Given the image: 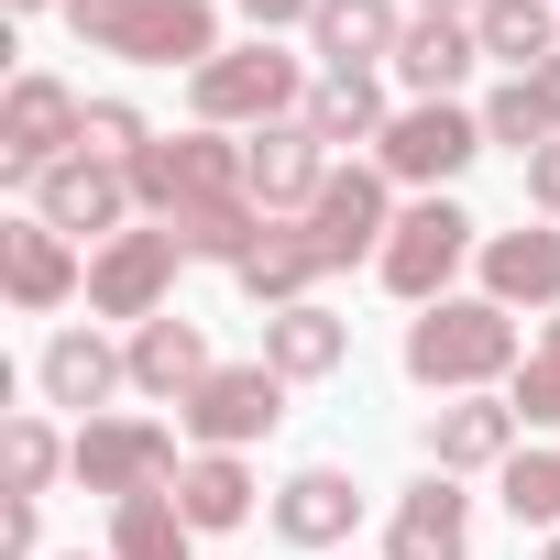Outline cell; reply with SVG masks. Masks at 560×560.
Here are the masks:
<instances>
[{
  "mask_svg": "<svg viewBox=\"0 0 560 560\" xmlns=\"http://www.w3.org/2000/svg\"><path fill=\"white\" fill-rule=\"evenodd\" d=\"M407 374L429 396H494V385H516V319L494 298H440L407 319Z\"/></svg>",
  "mask_w": 560,
  "mask_h": 560,
  "instance_id": "obj_1",
  "label": "cell"
},
{
  "mask_svg": "<svg viewBox=\"0 0 560 560\" xmlns=\"http://www.w3.org/2000/svg\"><path fill=\"white\" fill-rule=\"evenodd\" d=\"M67 23H78V45H100V56H121V67H209L220 56V12L209 0H67Z\"/></svg>",
  "mask_w": 560,
  "mask_h": 560,
  "instance_id": "obj_2",
  "label": "cell"
},
{
  "mask_svg": "<svg viewBox=\"0 0 560 560\" xmlns=\"http://www.w3.org/2000/svg\"><path fill=\"white\" fill-rule=\"evenodd\" d=\"M187 100H198V132H264V121H298L308 110V67L275 45V34H253V45L209 56L187 78Z\"/></svg>",
  "mask_w": 560,
  "mask_h": 560,
  "instance_id": "obj_3",
  "label": "cell"
},
{
  "mask_svg": "<svg viewBox=\"0 0 560 560\" xmlns=\"http://www.w3.org/2000/svg\"><path fill=\"white\" fill-rule=\"evenodd\" d=\"M132 198L154 220H187V209H220V198H253L242 187V143L231 132H154L132 154Z\"/></svg>",
  "mask_w": 560,
  "mask_h": 560,
  "instance_id": "obj_4",
  "label": "cell"
},
{
  "mask_svg": "<svg viewBox=\"0 0 560 560\" xmlns=\"http://www.w3.org/2000/svg\"><path fill=\"white\" fill-rule=\"evenodd\" d=\"M483 253V231H472V209H451V198H418V209H396V231H385V253H374V275L407 298V308H440L451 298V275Z\"/></svg>",
  "mask_w": 560,
  "mask_h": 560,
  "instance_id": "obj_5",
  "label": "cell"
},
{
  "mask_svg": "<svg viewBox=\"0 0 560 560\" xmlns=\"http://www.w3.org/2000/svg\"><path fill=\"white\" fill-rule=\"evenodd\" d=\"M483 154V110H462V100H407L396 121H385V143H374V165L396 176V187H451L462 165Z\"/></svg>",
  "mask_w": 560,
  "mask_h": 560,
  "instance_id": "obj_6",
  "label": "cell"
},
{
  "mask_svg": "<svg viewBox=\"0 0 560 560\" xmlns=\"http://www.w3.org/2000/svg\"><path fill=\"white\" fill-rule=\"evenodd\" d=\"M275 418H287V374H275L264 352H253V363H220V374L176 407V429H187L198 451H253V440H275Z\"/></svg>",
  "mask_w": 560,
  "mask_h": 560,
  "instance_id": "obj_7",
  "label": "cell"
},
{
  "mask_svg": "<svg viewBox=\"0 0 560 560\" xmlns=\"http://www.w3.org/2000/svg\"><path fill=\"white\" fill-rule=\"evenodd\" d=\"M78 132H89V100L67 89V78H12V100H0V176H56L67 154H78Z\"/></svg>",
  "mask_w": 560,
  "mask_h": 560,
  "instance_id": "obj_8",
  "label": "cell"
},
{
  "mask_svg": "<svg viewBox=\"0 0 560 560\" xmlns=\"http://www.w3.org/2000/svg\"><path fill=\"white\" fill-rule=\"evenodd\" d=\"M176 264H187V242L154 220V231H121V242H100L89 253V308L100 319H165V287H176Z\"/></svg>",
  "mask_w": 560,
  "mask_h": 560,
  "instance_id": "obj_9",
  "label": "cell"
},
{
  "mask_svg": "<svg viewBox=\"0 0 560 560\" xmlns=\"http://www.w3.org/2000/svg\"><path fill=\"white\" fill-rule=\"evenodd\" d=\"M187 462H176V429H154V418H89L78 429V483L89 494H154V483H176Z\"/></svg>",
  "mask_w": 560,
  "mask_h": 560,
  "instance_id": "obj_10",
  "label": "cell"
},
{
  "mask_svg": "<svg viewBox=\"0 0 560 560\" xmlns=\"http://www.w3.org/2000/svg\"><path fill=\"white\" fill-rule=\"evenodd\" d=\"M242 187L275 220H308V198L330 187V143L308 121H264V132H242Z\"/></svg>",
  "mask_w": 560,
  "mask_h": 560,
  "instance_id": "obj_11",
  "label": "cell"
},
{
  "mask_svg": "<svg viewBox=\"0 0 560 560\" xmlns=\"http://www.w3.org/2000/svg\"><path fill=\"white\" fill-rule=\"evenodd\" d=\"M132 165H100V154H67L56 176H34V220H56V231H89V242H121L132 231Z\"/></svg>",
  "mask_w": 560,
  "mask_h": 560,
  "instance_id": "obj_12",
  "label": "cell"
},
{
  "mask_svg": "<svg viewBox=\"0 0 560 560\" xmlns=\"http://www.w3.org/2000/svg\"><path fill=\"white\" fill-rule=\"evenodd\" d=\"M385 165H330V187L308 198V242L330 253V275L341 264H363V253H385V231H396V209H385Z\"/></svg>",
  "mask_w": 560,
  "mask_h": 560,
  "instance_id": "obj_13",
  "label": "cell"
},
{
  "mask_svg": "<svg viewBox=\"0 0 560 560\" xmlns=\"http://www.w3.org/2000/svg\"><path fill=\"white\" fill-rule=\"evenodd\" d=\"M516 407L505 396H451V407H429L418 418V451H429V472H505L516 462Z\"/></svg>",
  "mask_w": 560,
  "mask_h": 560,
  "instance_id": "obj_14",
  "label": "cell"
},
{
  "mask_svg": "<svg viewBox=\"0 0 560 560\" xmlns=\"http://www.w3.org/2000/svg\"><path fill=\"white\" fill-rule=\"evenodd\" d=\"M0 287H12L23 319H45V308H67L89 287V264H78V242L56 220H0Z\"/></svg>",
  "mask_w": 560,
  "mask_h": 560,
  "instance_id": "obj_15",
  "label": "cell"
},
{
  "mask_svg": "<svg viewBox=\"0 0 560 560\" xmlns=\"http://www.w3.org/2000/svg\"><path fill=\"white\" fill-rule=\"evenodd\" d=\"M385 560H472V494L451 472H418L385 516Z\"/></svg>",
  "mask_w": 560,
  "mask_h": 560,
  "instance_id": "obj_16",
  "label": "cell"
},
{
  "mask_svg": "<svg viewBox=\"0 0 560 560\" xmlns=\"http://www.w3.org/2000/svg\"><path fill=\"white\" fill-rule=\"evenodd\" d=\"M352 527H363V483L341 462H308V472L275 483V538L287 549H341Z\"/></svg>",
  "mask_w": 560,
  "mask_h": 560,
  "instance_id": "obj_17",
  "label": "cell"
},
{
  "mask_svg": "<svg viewBox=\"0 0 560 560\" xmlns=\"http://www.w3.org/2000/svg\"><path fill=\"white\" fill-rule=\"evenodd\" d=\"M308 45H319L330 78H374V67H396L407 12H396V0H319V12H308Z\"/></svg>",
  "mask_w": 560,
  "mask_h": 560,
  "instance_id": "obj_18",
  "label": "cell"
},
{
  "mask_svg": "<svg viewBox=\"0 0 560 560\" xmlns=\"http://www.w3.org/2000/svg\"><path fill=\"white\" fill-rule=\"evenodd\" d=\"M264 363L287 374V385H330V374L352 363V319H341V308H319V298L264 308Z\"/></svg>",
  "mask_w": 560,
  "mask_h": 560,
  "instance_id": "obj_19",
  "label": "cell"
},
{
  "mask_svg": "<svg viewBox=\"0 0 560 560\" xmlns=\"http://www.w3.org/2000/svg\"><path fill=\"white\" fill-rule=\"evenodd\" d=\"M34 385H45V407H78V429H89V407H110L132 385V352H110L100 330H56L45 363H34Z\"/></svg>",
  "mask_w": 560,
  "mask_h": 560,
  "instance_id": "obj_20",
  "label": "cell"
},
{
  "mask_svg": "<svg viewBox=\"0 0 560 560\" xmlns=\"http://www.w3.org/2000/svg\"><path fill=\"white\" fill-rule=\"evenodd\" d=\"M121 352H132V385H143V396H165V407H187V396L220 374V363H209V330H198V319H176V308H165V319H143Z\"/></svg>",
  "mask_w": 560,
  "mask_h": 560,
  "instance_id": "obj_21",
  "label": "cell"
},
{
  "mask_svg": "<svg viewBox=\"0 0 560 560\" xmlns=\"http://www.w3.org/2000/svg\"><path fill=\"white\" fill-rule=\"evenodd\" d=\"M472 264L494 308H560V231H483Z\"/></svg>",
  "mask_w": 560,
  "mask_h": 560,
  "instance_id": "obj_22",
  "label": "cell"
},
{
  "mask_svg": "<svg viewBox=\"0 0 560 560\" xmlns=\"http://www.w3.org/2000/svg\"><path fill=\"white\" fill-rule=\"evenodd\" d=\"M472 56H483V34H472V23L418 12V23H407V45H396V78H407L418 100H451V89L472 78Z\"/></svg>",
  "mask_w": 560,
  "mask_h": 560,
  "instance_id": "obj_23",
  "label": "cell"
},
{
  "mask_svg": "<svg viewBox=\"0 0 560 560\" xmlns=\"http://www.w3.org/2000/svg\"><path fill=\"white\" fill-rule=\"evenodd\" d=\"M319 275H330V253L308 242V220H275V231H264V253L242 264V287H253L264 308H298V298H319Z\"/></svg>",
  "mask_w": 560,
  "mask_h": 560,
  "instance_id": "obj_24",
  "label": "cell"
},
{
  "mask_svg": "<svg viewBox=\"0 0 560 560\" xmlns=\"http://www.w3.org/2000/svg\"><path fill=\"white\" fill-rule=\"evenodd\" d=\"M187 549H198V527H187L176 483H154V494H121V505H110V560H187Z\"/></svg>",
  "mask_w": 560,
  "mask_h": 560,
  "instance_id": "obj_25",
  "label": "cell"
},
{
  "mask_svg": "<svg viewBox=\"0 0 560 560\" xmlns=\"http://www.w3.org/2000/svg\"><path fill=\"white\" fill-rule=\"evenodd\" d=\"M472 34H483V56L516 67V78H538V67L560 56V12H549V0H483Z\"/></svg>",
  "mask_w": 560,
  "mask_h": 560,
  "instance_id": "obj_26",
  "label": "cell"
},
{
  "mask_svg": "<svg viewBox=\"0 0 560 560\" xmlns=\"http://www.w3.org/2000/svg\"><path fill=\"white\" fill-rule=\"evenodd\" d=\"M176 505H187V527H198V538L242 527V516H253V472H242V451H198V462L176 472Z\"/></svg>",
  "mask_w": 560,
  "mask_h": 560,
  "instance_id": "obj_27",
  "label": "cell"
},
{
  "mask_svg": "<svg viewBox=\"0 0 560 560\" xmlns=\"http://www.w3.org/2000/svg\"><path fill=\"white\" fill-rule=\"evenodd\" d=\"M298 121H308L330 154H341V143H385V121H396V110H385V89H374V78H319Z\"/></svg>",
  "mask_w": 560,
  "mask_h": 560,
  "instance_id": "obj_28",
  "label": "cell"
},
{
  "mask_svg": "<svg viewBox=\"0 0 560 560\" xmlns=\"http://www.w3.org/2000/svg\"><path fill=\"white\" fill-rule=\"evenodd\" d=\"M0 462H12V494H34V505H45V483H56V472H78V440H56L45 418H12V429H0Z\"/></svg>",
  "mask_w": 560,
  "mask_h": 560,
  "instance_id": "obj_29",
  "label": "cell"
},
{
  "mask_svg": "<svg viewBox=\"0 0 560 560\" xmlns=\"http://www.w3.org/2000/svg\"><path fill=\"white\" fill-rule=\"evenodd\" d=\"M483 143H516V154H538V143H560V110L538 100V78H505V89L483 100Z\"/></svg>",
  "mask_w": 560,
  "mask_h": 560,
  "instance_id": "obj_30",
  "label": "cell"
},
{
  "mask_svg": "<svg viewBox=\"0 0 560 560\" xmlns=\"http://www.w3.org/2000/svg\"><path fill=\"white\" fill-rule=\"evenodd\" d=\"M494 494H505L516 527H549V538H560V451H516V462L494 472Z\"/></svg>",
  "mask_w": 560,
  "mask_h": 560,
  "instance_id": "obj_31",
  "label": "cell"
},
{
  "mask_svg": "<svg viewBox=\"0 0 560 560\" xmlns=\"http://www.w3.org/2000/svg\"><path fill=\"white\" fill-rule=\"evenodd\" d=\"M505 407H516L527 429H560V308H549V330H538V352L516 363V385H505Z\"/></svg>",
  "mask_w": 560,
  "mask_h": 560,
  "instance_id": "obj_32",
  "label": "cell"
},
{
  "mask_svg": "<svg viewBox=\"0 0 560 560\" xmlns=\"http://www.w3.org/2000/svg\"><path fill=\"white\" fill-rule=\"evenodd\" d=\"M154 132H143V110L132 100H89V132H78V154H100V165H132Z\"/></svg>",
  "mask_w": 560,
  "mask_h": 560,
  "instance_id": "obj_33",
  "label": "cell"
},
{
  "mask_svg": "<svg viewBox=\"0 0 560 560\" xmlns=\"http://www.w3.org/2000/svg\"><path fill=\"white\" fill-rule=\"evenodd\" d=\"M527 209H549V220H560V143H538V154H527Z\"/></svg>",
  "mask_w": 560,
  "mask_h": 560,
  "instance_id": "obj_34",
  "label": "cell"
},
{
  "mask_svg": "<svg viewBox=\"0 0 560 560\" xmlns=\"http://www.w3.org/2000/svg\"><path fill=\"white\" fill-rule=\"evenodd\" d=\"M308 12H319V0H242L253 34H287V23H308Z\"/></svg>",
  "mask_w": 560,
  "mask_h": 560,
  "instance_id": "obj_35",
  "label": "cell"
},
{
  "mask_svg": "<svg viewBox=\"0 0 560 560\" xmlns=\"http://www.w3.org/2000/svg\"><path fill=\"white\" fill-rule=\"evenodd\" d=\"M418 12H451V23H472V12H483V0H418Z\"/></svg>",
  "mask_w": 560,
  "mask_h": 560,
  "instance_id": "obj_36",
  "label": "cell"
},
{
  "mask_svg": "<svg viewBox=\"0 0 560 560\" xmlns=\"http://www.w3.org/2000/svg\"><path fill=\"white\" fill-rule=\"evenodd\" d=\"M538 100H549V110H560V56H549V67H538Z\"/></svg>",
  "mask_w": 560,
  "mask_h": 560,
  "instance_id": "obj_37",
  "label": "cell"
},
{
  "mask_svg": "<svg viewBox=\"0 0 560 560\" xmlns=\"http://www.w3.org/2000/svg\"><path fill=\"white\" fill-rule=\"evenodd\" d=\"M12 12H56V0H12Z\"/></svg>",
  "mask_w": 560,
  "mask_h": 560,
  "instance_id": "obj_38",
  "label": "cell"
},
{
  "mask_svg": "<svg viewBox=\"0 0 560 560\" xmlns=\"http://www.w3.org/2000/svg\"><path fill=\"white\" fill-rule=\"evenodd\" d=\"M538 560H560V538H549V549H538Z\"/></svg>",
  "mask_w": 560,
  "mask_h": 560,
  "instance_id": "obj_39",
  "label": "cell"
},
{
  "mask_svg": "<svg viewBox=\"0 0 560 560\" xmlns=\"http://www.w3.org/2000/svg\"><path fill=\"white\" fill-rule=\"evenodd\" d=\"M78 560H89V549H78Z\"/></svg>",
  "mask_w": 560,
  "mask_h": 560,
  "instance_id": "obj_40",
  "label": "cell"
}]
</instances>
